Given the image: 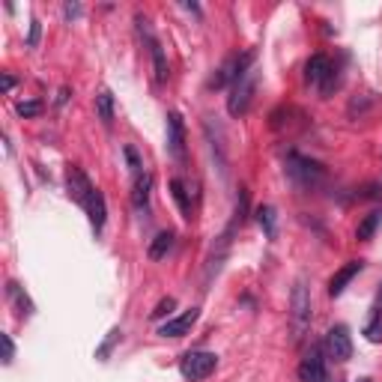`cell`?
<instances>
[{
	"mask_svg": "<svg viewBox=\"0 0 382 382\" xmlns=\"http://www.w3.org/2000/svg\"><path fill=\"white\" fill-rule=\"evenodd\" d=\"M284 171L290 176V183H293L296 188H317L323 179H325V167L320 162H313V159H305V155H299V153H290L287 155V162H284Z\"/></svg>",
	"mask_w": 382,
	"mask_h": 382,
	"instance_id": "obj_1",
	"label": "cell"
},
{
	"mask_svg": "<svg viewBox=\"0 0 382 382\" xmlns=\"http://www.w3.org/2000/svg\"><path fill=\"white\" fill-rule=\"evenodd\" d=\"M290 325H293V344H299L311 325V290L305 278H296L293 293H290Z\"/></svg>",
	"mask_w": 382,
	"mask_h": 382,
	"instance_id": "obj_2",
	"label": "cell"
},
{
	"mask_svg": "<svg viewBox=\"0 0 382 382\" xmlns=\"http://www.w3.org/2000/svg\"><path fill=\"white\" fill-rule=\"evenodd\" d=\"M254 90H257V69L251 66V69L230 87V96H227V114H230V117L239 120V117L248 114L251 99H254Z\"/></svg>",
	"mask_w": 382,
	"mask_h": 382,
	"instance_id": "obj_3",
	"label": "cell"
},
{
	"mask_svg": "<svg viewBox=\"0 0 382 382\" xmlns=\"http://www.w3.org/2000/svg\"><path fill=\"white\" fill-rule=\"evenodd\" d=\"M218 367V355L215 353H206V350H194V353H185L179 358V374H183L188 382H200L215 374Z\"/></svg>",
	"mask_w": 382,
	"mask_h": 382,
	"instance_id": "obj_4",
	"label": "cell"
},
{
	"mask_svg": "<svg viewBox=\"0 0 382 382\" xmlns=\"http://www.w3.org/2000/svg\"><path fill=\"white\" fill-rule=\"evenodd\" d=\"M251 63H254V51H245L242 57H239V54H236V57H230L215 75L209 78V90H218V87H224V84H236L245 72L251 69Z\"/></svg>",
	"mask_w": 382,
	"mask_h": 382,
	"instance_id": "obj_5",
	"label": "cell"
},
{
	"mask_svg": "<svg viewBox=\"0 0 382 382\" xmlns=\"http://www.w3.org/2000/svg\"><path fill=\"white\" fill-rule=\"evenodd\" d=\"M323 350H325V355H329V358H334V362H350V358H353L350 329H346V325H332V329L325 332Z\"/></svg>",
	"mask_w": 382,
	"mask_h": 382,
	"instance_id": "obj_6",
	"label": "cell"
},
{
	"mask_svg": "<svg viewBox=\"0 0 382 382\" xmlns=\"http://www.w3.org/2000/svg\"><path fill=\"white\" fill-rule=\"evenodd\" d=\"M66 191H69V197L75 200L78 206H84V209L90 206V200H93V194H96V188H93V183H90V176L78 164L66 167Z\"/></svg>",
	"mask_w": 382,
	"mask_h": 382,
	"instance_id": "obj_7",
	"label": "cell"
},
{
	"mask_svg": "<svg viewBox=\"0 0 382 382\" xmlns=\"http://www.w3.org/2000/svg\"><path fill=\"white\" fill-rule=\"evenodd\" d=\"M299 379L302 382H329V370H325V350L323 344H313L305 353L299 365Z\"/></svg>",
	"mask_w": 382,
	"mask_h": 382,
	"instance_id": "obj_8",
	"label": "cell"
},
{
	"mask_svg": "<svg viewBox=\"0 0 382 382\" xmlns=\"http://www.w3.org/2000/svg\"><path fill=\"white\" fill-rule=\"evenodd\" d=\"M305 75H308V81L313 87H320L323 90V96H329L332 93V84H334V66L332 60L325 57V54H313V57L308 60L305 66Z\"/></svg>",
	"mask_w": 382,
	"mask_h": 382,
	"instance_id": "obj_9",
	"label": "cell"
},
{
	"mask_svg": "<svg viewBox=\"0 0 382 382\" xmlns=\"http://www.w3.org/2000/svg\"><path fill=\"white\" fill-rule=\"evenodd\" d=\"M167 153H171L174 159H179V162L185 159V122H183V117H179L176 111L167 114Z\"/></svg>",
	"mask_w": 382,
	"mask_h": 382,
	"instance_id": "obj_10",
	"label": "cell"
},
{
	"mask_svg": "<svg viewBox=\"0 0 382 382\" xmlns=\"http://www.w3.org/2000/svg\"><path fill=\"white\" fill-rule=\"evenodd\" d=\"M197 320H200V308H188L185 313H179V317L167 320L162 329H159V334H162V338H185V334L194 329Z\"/></svg>",
	"mask_w": 382,
	"mask_h": 382,
	"instance_id": "obj_11",
	"label": "cell"
},
{
	"mask_svg": "<svg viewBox=\"0 0 382 382\" xmlns=\"http://www.w3.org/2000/svg\"><path fill=\"white\" fill-rule=\"evenodd\" d=\"M362 269H365V263H362V260H353V263L341 266L338 272L332 275V281H329V296H332V299H338V296L344 293V290L350 287V281H353L358 272H362Z\"/></svg>",
	"mask_w": 382,
	"mask_h": 382,
	"instance_id": "obj_12",
	"label": "cell"
},
{
	"mask_svg": "<svg viewBox=\"0 0 382 382\" xmlns=\"http://www.w3.org/2000/svg\"><path fill=\"white\" fill-rule=\"evenodd\" d=\"M150 191H153V174L143 171L141 176H134V191H132V200L138 209H147L150 204Z\"/></svg>",
	"mask_w": 382,
	"mask_h": 382,
	"instance_id": "obj_13",
	"label": "cell"
},
{
	"mask_svg": "<svg viewBox=\"0 0 382 382\" xmlns=\"http://www.w3.org/2000/svg\"><path fill=\"white\" fill-rule=\"evenodd\" d=\"M87 215H90V224H93V230L102 233L108 209H105V197H102V191H99V188H96V194H93V200H90V206H87Z\"/></svg>",
	"mask_w": 382,
	"mask_h": 382,
	"instance_id": "obj_14",
	"label": "cell"
},
{
	"mask_svg": "<svg viewBox=\"0 0 382 382\" xmlns=\"http://www.w3.org/2000/svg\"><path fill=\"white\" fill-rule=\"evenodd\" d=\"M174 239H176V236H174L171 230H162V233L150 242V251H147L150 260H162V257H167V251L174 248Z\"/></svg>",
	"mask_w": 382,
	"mask_h": 382,
	"instance_id": "obj_15",
	"label": "cell"
},
{
	"mask_svg": "<svg viewBox=\"0 0 382 382\" xmlns=\"http://www.w3.org/2000/svg\"><path fill=\"white\" fill-rule=\"evenodd\" d=\"M150 51H153V69H155V81L164 84V81H167V75H171V69H167V57H164L162 42H159V39L150 42Z\"/></svg>",
	"mask_w": 382,
	"mask_h": 382,
	"instance_id": "obj_16",
	"label": "cell"
},
{
	"mask_svg": "<svg viewBox=\"0 0 382 382\" xmlns=\"http://www.w3.org/2000/svg\"><path fill=\"white\" fill-rule=\"evenodd\" d=\"M171 194H174V200H176L179 212H183V218L191 221V200H188V188H185L183 179H171Z\"/></svg>",
	"mask_w": 382,
	"mask_h": 382,
	"instance_id": "obj_17",
	"label": "cell"
},
{
	"mask_svg": "<svg viewBox=\"0 0 382 382\" xmlns=\"http://www.w3.org/2000/svg\"><path fill=\"white\" fill-rule=\"evenodd\" d=\"M96 114L105 126L114 122V93H111V90H102V93L96 96Z\"/></svg>",
	"mask_w": 382,
	"mask_h": 382,
	"instance_id": "obj_18",
	"label": "cell"
},
{
	"mask_svg": "<svg viewBox=\"0 0 382 382\" xmlns=\"http://www.w3.org/2000/svg\"><path fill=\"white\" fill-rule=\"evenodd\" d=\"M257 221H260L266 239H275V236H278V215H275V206L266 204V206L257 209Z\"/></svg>",
	"mask_w": 382,
	"mask_h": 382,
	"instance_id": "obj_19",
	"label": "cell"
},
{
	"mask_svg": "<svg viewBox=\"0 0 382 382\" xmlns=\"http://www.w3.org/2000/svg\"><path fill=\"white\" fill-rule=\"evenodd\" d=\"M245 215H248V188H239V197H236V212H233V221H230V227H227V236L233 233V227L239 224L242 227V221H245Z\"/></svg>",
	"mask_w": 382,
	"mask_h": 382,
	"instance_id": "obj_20",
	"label": "cell"
},
{
	"mask_svg": "<svg viewBox=\"0 0 382 382\" xmlns=\"http://www.w3.org/2000/svg\"><path fill=\"white\" fill-rule=\"evenodd\" d=\"M379 221H382V212H370V215H365V218H362V224H358V227H355V239L367 242L370 236H374V230L379 227Z\"/></svg>",
	"mask_w": 382,
	"mask_h": 382,
	"instance_id": "obj_21",
	"label": "cell"
},
{
	"mask_svg": "<svg viewBox=\"0 0 382 382\" xmlns=\"http://www.w3.org/2000/svg\"><path fill=\"white\" fill-rule=\"evenodd\" d=\"M6 293H9V299H13V302H15V308H18V313H30V311H33V305H30V299H27V293H24V290H21V287L15 284V281H9V284H6Z\"/></svg>",
	"mask_w": 382,
	"mask_h": 382,
	"instance_id": "obj_22",
	"label": "cell"
},
{
	"mask_svg": "<svg viewBox=\"0 0 382 382\" xmlns=\"http://www.w3.org/2000/svg\"><path fill=\"white\" fill-rule=\"evenodd\" d=\"M365 338L370 344H382V311H376V317L365 325Z\"/></svg>",
	"mask_w": 382,
	"mask_h": 382,
	"instance_id": "obj_23",
	"label": "cell"
},
{
	"mask_svg": "<svg viewBox=\"0 0 382 382\" xmlns=\"http://www.w3.org/2000/svg\"><path fill=\"white\" fill-rule=\"evenodd\" d=\"M174 308H176V299H174V296H164L159 305H155V311L150 313V320H162V317H167V313H171Z\"/></svg>",
	"mask_w": 382,
	"mask_h": 382,
	"instance_id": "obj_24",
	"label": "cell"
},
{
	"mask_svg": "<svg viewBox=\"0 0 382 382\" xmlns=\"http://www.w3.org/2000/svg\"><path fill=\"white\" fill-rule=\"evenodd\" d=\"M122 153H126L129 171H132L134 176H141V174H143V164H141V155H138V150H134V147H122Z\"/></svg>",
	"mask_w": 382,
	"mask_h": 382,
	"instance_id": "obj_25",
	"label": "cell"
},
{
	"mask_svg": "<svg viewBox=\"0 0 382 382\" xmlns=\"http://www.w3.org/2000/svg\"><path fill=\"white\" fill-rule=\"evenodd\" d=\"M15 111H18V117H39L42 114V102H36V99H33V102H18Z\"/></svg>",
	"mask_w": 382,
	"mask_h": 382,
	"instance_id": "obj_26",
	"label": "cell"
},
{
	"mask_svg": "<svg viewBox=\"0 0 382 382\" xmlns=\"http://www.w3.org/2000/svg\"><path fill=\"white\" fill-rule=\"evenodd\" d=\"M120 334H122L120 329H111V334H108V341L102 344V350H99V353H96V358H108V353H111V346H114V344L120 341Z\"/></svg>",
	"mask_w": 382,
	"mask_h": 382,
	"instance_id": "obj_27",
	"label": "cell"
},
{
	"mask_svg": "<svg viewBox=\"0 0 382 382\" xmlns=\"http://www.w3.org/2000/svg\"><path fill=\"white\" fill-rule=\"evenodd\" d=\"M0 341H3V365H13V355H15L13 338H9V334H0Z\"/></svg>",
	"mask_w": 382,
	"mask_h": 382,
	"instance_id": "obj_28",
	"label": "cell"
},
{
	"mask_svg": "<svg viewBox=\"0 0 382 382\" xmlns=\"http://www.w3.org/2000/svg\"><path fill=\"white\" fill-rule=\"evenodd\" d=\"M39 33H42V24H39L36 18H33V21H30V36H27V48H36V45H39Z\"/></svg>",
	"mask_w": 382,
	"mask_h": 382,
	"instance_id": "obj_29",
	"label": "cell"
},
{
	"mask_svg": "<svg viewBox=\"0 0 382 382\" xmlns=\"http://www.w3.org/2000/svg\"><path fill=\"white\" fill-rule=\"evenodd\" d=\"M81 13H84V9L78 6V3H66V6H63V15L69 18V21H72V18H81Z\"/></svg>",
	"mask_w": 382,
	"mask_h": 382,
	"instance_id": "obj_30",
	"label": "cell"
},
{
	"mask_svg": "<svg viewBox=\"0 0 382 382\" xmlns=\"http://www.w3.org/2000/svg\"><path fill=\"white\" fill-rule=\"evenodd\" d=\"M0 87H3V93H9V90L15 87V78L13 75H3V78H0Z\"/></svg>",
	"mask_w": 382,
	"mask_h": 382,
	"instance_id": "obj_31",
	"label": "cell"
},
{
	"mask_svg": "<svg viewBox=\"0 0 382 382\" xmlns=\"http://www.w3.org/2000/svg\"><path fill=\"white\" fill-rule=\"evenodd\" d=\"M66 99H69V90H60V93H57V105H66Z\"/></svg>",
	"mask_w": 382,
	"mask_h": 382,
	"instance_id": "obj_32",
	"label": "cell"
},
{
	"mask_svg": "<svg viewBox=\"0 0 382 382\" xmlns=\"http://www.w3.org/2000/svg\"><path fill=\"white\" fill-rule=\"evenodd\" d=\"M183 9H188V13H197V15H200V6H197V3H183Z\"/></svg>",
	"mask_w": 382,
	"mask_h": 382,
	"instance_id": "obj_33",
	"label": "cell"
},
{
	"mask_svg": "<svg viewBox=\"0 0 382 382\" xmlns=\"http://www.w3.org/2000/svg\"><path fill=\"white\" fill-rule=\"evenodd\" d=\"M376 311H382V290H379V296H376Z\"/></svg>",
	"mask_w": 382,
	"mask_h": 382,
	"instance_id": "obj_34",
	"label": "cell"
},
{
	"mask_svg": "<svg viewBox=\"0 0 382 382\" xmlns=\"http://www.w3.org/2000/svg\"><path fill=\"white\" fill-rule=\"evenodd\" d=\"M358 382H374V379H358Z\"/></svg>",
	"mask_w": 382,
	"mask_h": 382,
	"instance_id": "obj_35",
	"label": "cell"
}]
</instances>
